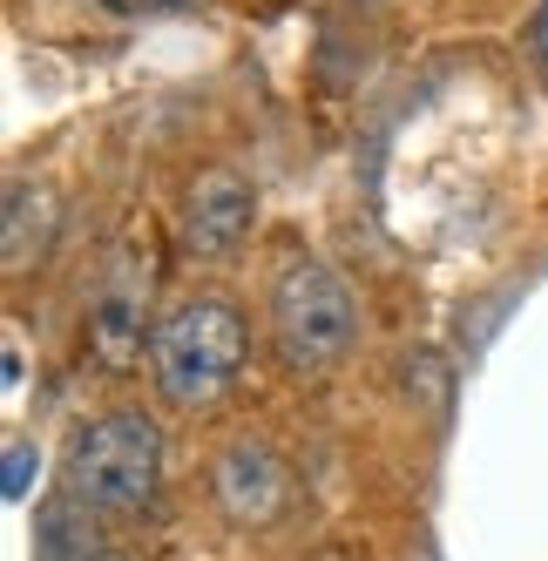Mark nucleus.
Masks as SVG:
<instances>
[{
  "label": "nucleus",
  "mask_w": 548,
  "mask_h": 561,
  "mask_svg": "<svg viewBox=\"0 0 548 561\" xmlns=\"http://www.w3.org/2000/svg\"><path fill=\"white\" fill-rule=\"evenodd\" d=\"M61 480H68V501L82 507H102V514L142 507L156 494V480H163V426L149 413L89 420L61 454Z\"/></svg>",
  "instance_id": "obj_1"
},
{
  "label": "nucleus",
  "mask_w": 548,
  "mask_h": 561,
  "mask_svg": "<svg viewBox=\"0 0 548 561\" xmlns=\"http://www.w3.org/2000/svg\"><path fill=\"white\" fill-rule=\"evenodd\" d=\"M149 366L170 407H210L244 366V318L224 298H183L170 318H156Z\"/></svg>",
  "instance_id": "obj_2"
},
{
  "label": "nucleus",
  "mask_w": 548,
  "mask_h": 561,
  "mask_svg": "<svg viewBox=\"0 0 548 561\" xmlns=\"http://www.w3.org/2000/svg\"><path fill=\"white\" fill-rule=\"evenodd\" d=\"M271 332H278L285 373H326L332 358H345L352 332H359V305L326 264H292L271 291Z\"/></svg>",
  "instance_id": "obj_3"
},
{
  "label": "nucleus",
  "mask_w": 548,
  "mask_h": 561,
  "mask_svg": "<svg viewBox=\"0 0 548 561\" xmlns=\"http://www.w3.org/2000/svg\"><path fill=\"white\" fill-rule=\"evenodd\" d=\"M142 264L115 257L109 277H102V291H95V305H89V339H95V358L109 373H129L136 352H142V305H149V271Z\"/></svg>",
  "instance_id": "obj_4"
},
{
  "label": "nucleus",
  "mask_w": 548,
  "mask_h": 561,
  "mask_svg": "<svg viewBox=\"0 0 548 561\" xmlns=\"http://www.w3.org/2000/svg\"><path fill=\"white\" fill-rule=\"evenodd\" d=\"M210 494L230 520H271L285 507V460L264 447V439H230L210 467Z\"/></svg>",
  "instance_id": "obj_5"
},
{
  "label": "nucleus",
  "mask_w": 548,
  "mask_h": 561,
  "mask_svg": "<svg viewBox=\"0 0 548 561\" xmlns=\"http://www.w3.org/2000/svg\"><path fill=\"white\" fill-rule=\"evenodd\" d=\"M251 210H258V196H251L244 176L204 170L197 183H190V204H183V244L197 251V257L238 251V244H244V230H251Z\"/></svg>",
  "instance_id": "obj_6"
},
{
  "label": "nucleus",
  "mask_w": 548,
  "mask_h": 561,
  "mask_svg": "<svg viewBox=\"0 0 548 561\" xmlns=\"http://www.w3.org/2000/svg\"><path fill=\"white\" fill-rule=\"evenodd\" d=\"M34 561H102L82 501H48L34 514Z\"/></svg>",
  "instance_id": "obj_7"
},
{
  "label": "nucleus",
  "mask_w": 548,
  "mask_h": 561,
  "mask_svg": "<svg viewBox=\"0 0 548 561\" xmlns=\"http://www.w3.org/2000/svg\"><path fill=\"white\" fill-rule=\"evenodd\" d=\"M48 230H55V196L34 190V183H14L8 190V271L34 264V251L48 244Z\"/></svg>",
  "instance_id": "obj_8"
},
{
  "label": "nucleus",
  "mask_w": 548,
  "mask_h": 561,
  "mask_svg": "<svg viewBox=\"0 0 548 561\" xmlns=\"http://www.w3.org/2000/svg\"><path fill=\"white\" fill-rule=\"evenodd\" d=\"M34 447L27 439H8V480H0V488H8V501H27V480H34Z\"/></svg>",
  "instance_id": "obj_9"
},
{
  "label": "nucleus",
  "mask_w": 548,
  "mask_h": 561,
  "mask_svg": "<svg viewBox=\"0 0 548 561\" xmlns=\"http://www.w3.org/2000/svg\"><path fill=\"white\" fill-rule=\"evenodd\" d=\"M109 14H163V8H183V0H102Z\"/></svg>",
  "instance_id": "obj_10"
},
{
  "label": "nucleus",
  "mask_w": 548,
  "mask_h": 561,
  "mask_svg": "<svg viewBox=\"0 0 548 561\" xmlns=\"http://www.w3.org/2000/svg\"><path fill=\"white\" fill-rule=\"evenodd\" d=\"M535 55H541V68H548V0H541V14H535Z\"/></svg>",
  "instance_id": "obj_11"
},
{
  "label": "nucleus",
  "mask_w": 548,
  "mask_h": 561,
  "mask_svg": "<svg viewBox=\"0 0 548 561\" xmlns=\"http://www.w3.org/2000/svg\"><path fill=\"white\" fill-rule=\"evenodd\" d=\"M413 561H434V554H426V548H420V554H413Z\"/></svg>",
  "instance_id": "obj_12"
},
{
  "label": "nucleus",
  "mask_w": 548,
  "mask_h": 561,
  "mask_svg": "<svg viewBox=\"0 0 548 561\" xmlns=\"http://www.w3.org/2000/svg\"><path fill=\"white\" fill-rule=\"evenodd\" d=\"M102 561H123V554H102Z\"/></svg>",
  "instance_id": "obj_13"
}]
</instances>
